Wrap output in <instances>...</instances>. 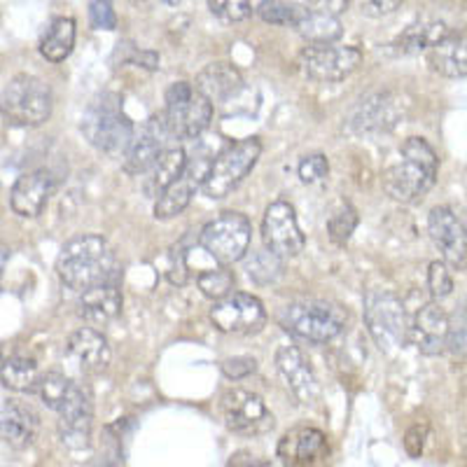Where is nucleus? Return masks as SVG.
Masks as SVG:
<instances>
[{
    "mask_svg": "<svg viewBox=\"0 0 467 467\" xmlns=\"http://www.w3.org/2000/svg\"><path fill=\"white\" fill-rule=\"evenodd\" d=\"M66 360L85 377H94L106 372L110 365V346L96 327H80L66 344Z\"/></svg>",
    "mask_w": 467,
    "mask_h": 467,
    "instance_id": "19",
    "label": "nucleus"
},
{
    "mask_svg": "<svg viewBox=\"0 0 467 467\" xmlns=\"http://www.w3.org/2000/svg\"><path fill=\"white\" fill-rule=\"evenodd\" d=\"M253 227L244 213L224 211L213 218L199 234V244L208 255L223 266L234 265L248 255Z\"/></svg>",
    "mask_w": 467,
    "mask_h": 467,
    "instance_id": "9",
    "label": "nucleus"
},
{
    "mask_svg": "<svg viewBox=\"0 0 467 467\" xmlns=\"http://www.w3.org/2000/svg\"><path fill=\"white\" fill-rule=\"evenodd\" d=\"M220 369H223L224 377L232 379V381H241V379L255 374L257 362L255 358H250V356H236V358H227V360H223Z\"/></svg>",
    "mask_w": 467,
    "mask_h": 467,
    "instance_id": "42",
    "label": "nucleus"
},
{
    "mask_svg": "<svg viewBox=\"0 0 467 467\" xmlns=\"http://www.w3.org/2000/svg\"><path fill=\"white\" fill-rule=\"evenodd\" d=\"M187 166V152L182 148H169L160 160L154 161L152 169L145 173V192L148 197H160L161 192L171 185L173 181H178Z\"/></svg>",
    "mask_w": 467,
    "mask_h": 467,
    "instance_id": "29",
    "label": "nucleus"
},
{
    "mask_svg": "<svg viewBox=\"0 0 467 467\" xmlns=\"http://www.w3.org/2000/svg\"><path fill=\"white\" fill-rule=\"evenodd\" d=\"M40 431V419L36 409L22 400H5L0 402V440L10 449L24 451L36 441Z\"/></svg>",
    "mask_w": 467,
    "mask_h": 467,
    "instance_id": "24",
    "label": "nucleus"
},
{
    "mask_svg": "<svg viewBox=\"0 0 467 467\" xmlns=\"http://www.w3.org/2000/svg\"><path fill=\"white\" fill-rule=\"evenodd\" d=\"M428 234L441 253V262L453 269L467 265V232L456 213L446 206H435L428 215Z\"/></svg>",
    "mask_w": 467,
    "mask_h": 467,
    "instance_id": "17",
    "label": "nucleus"
},
{
    "mask_svg": "<svg viewBox=\"0 0 467 467\" xmlns=\"http://www.w3.org/2000/svg\"><path fill=\"white\" fill-rule=\"evenodd\" d=\"M299 178H302L306 185H314V182H320L327 178L329 173V164H327V157L320 152L316 154H306L302 161H299V169H297Z\"/></svg>",
    "mask_w": 467,
    "mask_h": 467,
    "instance_id": "40",
    "label": "nucleus"
},
{
    "mask_svg": "<svg viewBox=\"0 0 467 467\" xmlns=\"http://www.w3.org/2000/svg\"><path fill=\"white\" fill-rule=\"evenodd\" d=\"M43 374L37 372V365L33 358L12 356L3 360L0 367V381L3 386L15 390V393H36L37 381Z\"/></svg>",
    "mask_w": 467,
    "mask_h": 467,
    "instance_id": "31",
    "label": "nucleus"
},
{
    "mask_svg": "<svg viewBox=\"0 0 467 467\" xmlns=\"http://www.w3.org/2000/svg\"><path fill=\"white\" fill-rule=\"evenodd\" d=\"M171 133L166 129L164 117H150L148 122L133 129L129 148L122 157V166L129 175H145L166 152V139Z\"/></svg>",
    "mask_w": 467,
    "mask_h": 467,
    "instance_id": "16",
    "label": "nucleus"
},
{
    "mask_svg": "<svg viewBox=\"0 0 467 467\" xmlns=\"http://www.w3.org/2000/svg\"><path fill=\"white\" fill-rule=\"evenodd\" d=\"M446 348L451 350L456 358H467V299L461 302L449 316V339H446Z\"/></svg>",
    "mask_w": 467,
    "mask_h": 467,
    "instance_id": "38",
    "label": "nucleus"
},
{
    "mask_svg": "<svg viewBox=\"0 0 467 467\" xmlns=\"http://www.w3.org/2000/svg\"><path fill=\"white\" fill-rule=\"evenodd\" d=\"M409 339L423 356H440L449 339V314L437 302L423 304L409 325Z\"/></svg>",
    "mask_w": 467,
    "mask_h": 467,
    "instance_id": "23",
    "label": "nucleus"
},
{
    "mask_svg": "<svg viewBox=\"0 0 467 467\" xmlns=\"http://www.w3.org/2000/svg\"><path fill=\"white\" fill-rule=\"evenodd\" d=\"M187 255L182 253V245H175L173 250H171V265L169 269H166V276H169V281L173 283V285H185L187 278H190V274H187Z\"/></svg>",
    "mask_w": 467,
    "mask_h": 467,
    "instance_id": "43",
    "label": "nucleus"
},
{
    "mask_svg": "<svg viewBox=\"0 0 467 467\" xmlns=\"http://www.w3.org/2000/svg\"><path fill=\"white\" fill-rule=\"evenodd\" d=\"M278 320L290 335L299 337V339L327 344L344 332L348 314L341 304L332 302V299L302 297L283 306Z\"/></svg>",
    "mask_w": 467,
    "mask_h": 467,
    "instance_id": "4",
    "label": "nucleus"
},
{
    "mask_svg": "<svg viewBox=\"0 0 467 467\" xmlns=\"http://www.w3.org/2000/svg\"><path fill=\"white\" fill-rule=\"evenodd\" d=\"M0 367H3V356H0Z\"/></svg>",
    "mask_w": 467,
    "mask_h": 467,
    "instance_id": "50",
    "label": "nucleus"
},
{
    "mask_svg": "<svg viewBox=\"0 0 467 467\" xmlns=\"http://www.w3.org/2000/svg\"><path fill=\"white\" fill-rule=\"evenodd\" d=\"M402 5V3H362V15L367 16H383V15H390V12H395L398 7Z\"/></svg>",
    "mask_w": 467,
    "mask_h": 467,
    "instance_id": "48",
    "label": "nucleus"
},
{
    "mask_svg": "<svg viewBox=\"0 0 467 467\" xmlns=\"http://www.w3.org/2000/svg\"><path fill=\"white\" fill-rule=\"evenodd\" d=\"M262 241H265V248L271 250L274 255H278L281 260L285 257H297L299 253L306 245L302 229H299L297 215H295V208L287 202H274L265 211V218H262Z\"/></svg>",
    "mask_w": 467,
    "mask_h": 467,
    "instance_id": "13",
    "label": "nucleus"
},
{
    "mask_svg": "<svg viewBox=\"0 0 467 467\" xmlns=\"http://www.w3.org/2000/svg\"><path fill=\"white\" fill-rule=\"evenodd\" d=\"M89 19L94 28L112 31L117 26V16L110 3H89Z\"/></svg>",
    "mask_w": 467,
    "mask_h": 467,
    "instance_id": "44",
    "label": "nucleus"
},
{
    "mask_svg": "<svg viewBox=\"0 0 467 467\" xmlns=\"http://www.w3.org/2000/svg\"><path fill=\"white\" fill-rule=\"evenodd\" d=\"M428 290H431L432 299H444L451 295L453 290L451 271H449V266H446L441 260L431 262V266H428Z\"/></svg>",
    "mask_w": 467,
    "mask_h": 467,
    "instance_id": "39",
    "label": "nucleus"
},
{
    "mask_svg": "<svg viewBox=\"0 0 467 467\" xmlns=\"http://www.w3.org/2000/svg\"><path fill=\"white\" fill-rule=\"evenodd\" d=\"M227 467H276V465L269 461H262V458L253 456L250 451H236L232 458H229Z\"/></svg>",
    "mask_w": 467,
    "mask_h": 467,
    "instance_id": "47",
    "label": "nucleus"
},
{
    "mask_svg": "<svg viewBox=\"0 0 467 467\" xmlns=\"http://www.w3.org/2000/svg\"><path fill=\"white\" fill-rule=\"evenodd\" d=\"M54 190H57V178L47 169L28 171V173L19 175L12 187V211L22 218H37L52 199Z\"/></svg>",
    "mask_w": 467,
    "mask_h": 467,
    "instance_id": "22",
    "label": "nucleus"
},
{
    "mask_svg": "<svg viewBox=\"0 0 467 467\" xmlns=\"http://www.w3.org/2000/svg\"><path fill=\"white\" fill-rule=\"evenodd\" d=\"M404 115L402 101L390 91H379V94L367 96L358 103L348 115V129L353 133H381L390 131Z\"/></svg>",
    "mask_w": 467,
    "mask_h": 467,
    "instance_id": "18",
    "label": "nucleus"
},
{
    "mask_svg": "<svg viewBox=\"0 0 467 467\" xmlns=\"http://www.w3.org/2000/svg\"><path fill=\"white\" fill-rule=\"evenodd\" d=\"M358 227V213L350 203L341 202L327 220V234L335 245H346Z\"/></svg>",
    "mask_w": 467,
    "mask_h": 467,
    "instance_id": "35",
    "label": "nucleus"
},
{
    "mask_svg": "<svg viewBox=\"0 0 467 467\" xmlns=\"http://www.w3.org/2000/svg\"><path fill=\"white\" fill-rule=\"evenodd\" d=\"M211 320L224 335H257L266 325V308L248 292H232L213 304Z\"/></svg>",
    "mask_w": 467,
    "mask_h": 467,
    "instance_id": "12",
    "label": "nucleus"
},
{
    "mask_svg": "<svg viewBox=\"0 0 467 467\" xmlns=\"http://www.w3.org/2000/svg\"><path fill=\"white\" fill-rule=\"evenodd\" d=\"M302 7L297 3H281V0H266L257 5V15L262 22L271 24V26H297Z\"/></svg>",
    "mask_w": 467,
    "mask_h": 467,
    "instance_id": "36",
    "label": "nucleus"
},
{
    "mask_svg": "<svg viewBox=\"0 0 467 467\" xmlns=\"http://www.w3.org/2000/svg\"><path fill=\"white\" fill-rule=\"evenodd\" d=\"M423 440H425V431L420 425H414V428H409L407 435H404V451L409 453L411 458H419L423 453Z\"/></svg>",
    "mask_w": 467,
    "mask_h": 467,
    "instance_id": "45",
    "label": "nucleus"
},
{
    "mask_svg": "<svg viewBox=\"0 0 467 467\" xmlns=\"http://www.w3.org/2000/svg\"><path fill=\"white\" fill-rule=\"evenodd\" d=\"M327 437L318 428L297 425L278 441V458L285 467H316L327 458Z\"/></svg>",
    "mask_w": 467,
    "mask_h": 467,
    "instance_id": "20",
    "label": "nucleus"
},
{
    "mask_svg": "<svg viewBox=\"0 0 467 467\" xmlns=\"http://www.w3.org/2000/svg\"><path fill=\"white\" fill-rule=\"evenodd\" d=\"M449 28L441 22H423L409 26L402 36L395 40V49L400 54H419V52H431L437 43H441L449 36Z\"/></svg>",
    "mask_w": 467,
    "mask_h": 467,
    "instance_id": "32",
    "label": "nucleus"
},
{
    "mask_svg": "<svg viewBox=\"0 0 467 467\" xmlns=\"http://www.w3.org/2000/svg\"><path fill=\"white\" fill-rule=\"evenodd\" d=\"M164 122L173 139H199L213 119V103L190 82H175L166 89Z\"/></svg>",
    "mask_w": 467,
    "mask_h": 467,
    "instance_id": "7",
    "label": "nucleus"
},
{
    "mask_svg": "<svg viewBox=\"0 0 467 467\" xmlns=\"http://www.w3.org/2000/svg\"><path fill=\"white\" fill-rule=\"evenodd\" d=\"M428 61L444 78H467V36L449 33L428 52Z\"/></svg>",
    "mask_w": 467,
    "mask_h": 467,
    "instance_id": "27",
    "label": "nucleus"
},
{
    "mask_svg": "<svg viewBox=\"0 0 467 467\" xmlns=\"http://www.w3.org/2000/svg\"><path fill=\"white\" fill-rule=\"evenodd\" d=\"M199 283V290L206 295V297L215 299H224L227 295H232V287H234V274L227 269V266H218V269H208L202 271L197 276Z\"/></svg>",
    "mask_w": 467,
    "mask_h": 467,
    "instance_id": "37",
    "label": "nucleus"
},
{
    "mask_svg": "<svg viewBox=\"0 0 467 467\" xmlns=\"http://www.w3.org/2000/svg\"><path fill=\"white\" fill-rule=\"evenodd\" d=\"M211 164L213 160L208 154H199L194 160H187V166L181 178L171 182L160 197H157V202H154V218L173 220L175 215H181L192 203V197L203 187V181H206L208 171H211Z\"/></svg>",
    "mask_w": 467,
    "mask_h": 467,
    "instance_id": "15",
    "label": "nucleus"
},
{
    "mask_svg": "<svg viewBox=\"0 0 467 467\" xmlns=\"http://www.w3.org/2000/svg\"><path fill=\"white\" fill-rule=\"evenodd\" d=\"M58 414V437L64 446L73 451H82L91 441V428H94V404L87 390L73 383L68 398L57 409Z\"/></svg>",
    "mask_w": 467,
    "mask_h": 467,
    "instance_id": "14",
    "label": "nucleus"
},
{
    "mask_svg": "<svg viewBox=\"0 0 467 467\" xmlns=\"http://www.w3.org/2000/svg\"><path fill=\"white\" fill-rule=\"evenodd\" d=\"M75 19L73 16H58L47 26V31L40 37V54L43 58L52 61V64H61L70 57L75 47Z\"/></svg>",
    "mask_w": 467,
    "mask_h": 467,
    "instance_id": "30",
    "label": "nucleus"
},
{
    "mask_svg": "<svg viewBox=\"0 0 467 467\" xmlns=\"http://www.w3.org/2000/svg\"><path fill=\"white\" fill-rule=\"evenodd\" d=\"M245 271H248L250 281L257 285H274L283 276V260L266 248L253 250L245 257Z\"/></svg>",
    "mask_w": 467,
    "mask_h": 467,
    "instance_id": "33",
    "label": "nucleus"
},
{
    "mask_svg": "<svg viewBox=\"0 0 467 467\" xmlns=\"http://www.w3.org/2000/svg\"><path fill=\"white\" fill-rule=\"evenodd\" d=\"M54 96L47 82L36 75H15L0 91V115L12 127H43L52 117Z\"/></svg>",
    "mask_w": 467,
    "mask_h": 467,
    "instance_id": "5",
    "label": "nucleus"
},
{
    "mask_svg": "<svg viewBox=\"0 0 467 467\" xmlns=\"http://www.w3.org/2000/svg\"><path fill=\"white\" fill-rule=\"evenodd\" d=\"M295 31L306 40L308 45H335L344 33L339 16L332 10H316V7H302L299 22Z\"/></svg>",
    "mask_w": 467,
    "mask_h": 467,
    "instance_id": "28",
    "label": "nucleus"
},
{
    "mask_svg": "<svg viewBox=\"0 0 467 467\" xmlns=\"http://www.w3.org/2000/svg\"><path fill=\"white\" fill-rule=\"evenodd\" d=\"M78 314L94 327L108 325L122 314V290L119 283H106V285H96L91 290L80 292L78 299Z\"/></svg>",
    "mask_w": 467,
    "mask_h": 467,
    "instance_id": "25",
    "label": "nucleus"
},
{
    "mask_svg": "<svg viewBox=\"0 0 467 467\" xmlns=\"http://www.w3.org/2000/svg\"><path fill=\"white\" fill-rule=\"evenodd\" d=\"M131 49V57L127 61H131L133 66H143L148 70L160 68V54L152 52V49H139V47H129Z\"/></svg>",
    "mask_w": 467,
    "mask_h": 467,
    "instance_id": "46",
    "label": "nucleus"
},
{
    "mask_svg": "<svg viewBox=\"0 0 467 467\" xmlns=\"http://www.w3.org/2000/svg\"><path fill=\"white\" fill-rule=\"evenodd\" d=\"M194 89L206 96L211 103H223L244 89V78L227 61H215L197 75Z\"/></svg>",
    "mask_w": 467,
    "mask_h": 467,
    "instance_id": "26",
    "label": "nucleus"
},
{
    "mask_svg": "<svg viewBox=\"0 0 467 467\" xmlns=\"http://www.w3.org/2000/svg\"><path fill=\"white\" fill-rule=\"evenodd\" d=\"M85 139L108 157H124L133 136V124L122 108V99L112 91L96 96L80 124Z\"/></svg>",
    "mask_w": 467,
    "mask_h": 467,
    "instance_id": "3",
    "label": "nucleus"
},
{
    "mask_svg": "<svg viewBox=\"0 0 467 467\" xmlns=\"http://www.w3.org/2000/svg\"><path fill=\"white\" fill-rule=\"evenodd\" d=\"M276 367L281 377L285 379L287 388L292 395L302 404H314L320 398V383L316 377L311 362L304 358L302 350L297 346H281L276 350Z\"/></svg>",
    "mask_w": 467,
    "mask_h": 467,
    "instance_id": "21",
    "label": "nucleus"
},
{
    "mask_svg": "<svg viewBox=\"0 0 467 467\" xmlns=\"http://www.w3.org/2000/svg\"><path fill=\"white\" fill-rule=\"evenodd\" d=\"M220 414H223L224 425L234 435L255 437L269 432L276 420L265 400L257 393H250L245 388H232L220 400Z\"/></svg>",
    "mask_w": 467,
    "mask_h": 467,
    "instance_id": "10",
    "label": "nucleus"
},
{
    "mask_svg": "<svg viewBox=\"0 0 467 467\" xmlns=\"http://www.w3.org/2000/svg\"><path fill=\"white\" fill-rule=\"evenodd\" d=\"M437 160L435 150L425 139H407L400 148V160L383 171V190L400 203H416L435 187Z\"/></svg>",
    "mask_w": 467,
    "mask_h": 467,
    "instance_id": "2",
    "label": "nucleus"
},
{
    "mask_svg": "<svg viewBox=\"0 0 467 467\" xmlns=\"http://www.w3.org/2000/svg\"><path fill=\"white\" fill-rule=\"evenodd\" d=\"M5 262H7V248H5V245H0V276H3Z\"/></svg>",
    "mask_w": 467,
    "mask_h": 467,
    "instance_id": "49",
    "label": "nucleus"
},
{
    "mask_svg": "<svg viewBox=\"0 0 467 467\" xmlns=\"http://www.w3.org/2000/svg\"><path fill=\"white\" fill-rule=\"evenodd\" d=\"M211 12L224 22H244L253 15V5L250 3H244V0H227V3H208Z\"/></svg>",
    "mask_w": 467,
    "mask_h": 467,
    "instance_id": "41",
    "label": "nucleus"
},
{
    "mask_svg": "<svg viewBox=\"0 0 467 467\" xmlns=\"http://www.w3.org/2000/svg\"><path fill=\"white\" fill-rule=\"evenodd\" d=\"M365 325L381 353L393 356L409 339V320L402 299L390 290H369L365 297Z\"/></svg>",
    "mask_w": 467,
    "mask_h": 467,
    "instance_id": "6",
    "label": "nucleus"
},
{
    "mask_svg": "<svg viewBox=\"0 0 467 467\" xmlns=\"http://www.w3.org/2000/svg\"><path fill=\"white\" fill-rule=\"evenodd\" d=\"M362 52L350 45H306L299 54V68L308 80L335 85L360 66Z\"/></svg>",
    "mask_w": 467,
    "mask_h": 467,
    "instance_id": "11",
    "label": "nucleus"
},
{
    "mask_svg": "<svg viewBox=\"0 0 467 467\" xmlns=\"http://www.w3.org/2000/svg\"><path fill=\"white\" fill-rule=\"evenodd\" d=\"M262 154L260 139H244L239 143L229 145L224 152H220L213 160L211 171H208L206 181H203L202 192L208 199H224L229 192L244 182L245 175L255 169L257 160Z\"/></svg>",
    "mask_w": 467,
    "mask_h": 467,
    "instance_id": "8",
    "label": "nucleus"
},
{
    "mask_svg": "<svg viewBox=\"0 0 467 467\" xmlns=\"http://www.w3.org/2000/svg\"><path fill=\"white\" fill-rule=\"evenodd\" d=\"M57 274L66 287L87 292L96 285L119 283L122 265L115 250L99 234H80L61 248L57 257Z\"/></svg>",
    "mask_w": 467,
    "mask_h": 467,
    "instance_id": "1",
    "label": "nucleus"
},
{
    "mask_svg": "<svg viewBox=\"0 0 467 467\" xmlns=\"http://www.w3.org/2000/svg\"><path fill=\"white\" fill-rule=\"evenodd\" d=\"M73 383L75 381H70L66 374L47 372V374H43V377H40V381H37L36 393L40 395V400L45 402V407H49V409H54V411H57V409L64 404V400L68 398Z\"/></svg>",
    "mask_w": 467,
    "mask_h": 467,
    "instance_id": "34",
    "label": "nucleus"
}]
</instances>
